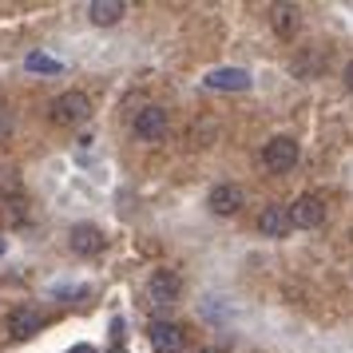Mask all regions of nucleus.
Returning <instances> with one entry per match:
<instances>
[{
  "instance_id": "obj_4",
  "label": "nucleus",
  "mask_w": 353,
  "mask_h": 353,
  "mask_svg": "<svg viewBox=\"0 0 353 353\" xmlns=\"http://www.w3.org/2000/svg\"><path fill=\"white\" fill-rule=\"evenodd\" d=\"M44 325H48V314H44L40 305H20V310L8 314V334L20 337V341H24V337H36Z\"/></svg>"
},
{
  "instance_id": "obj_6",
  "label": "nucleus",
  "mask_w": 353,
  "mask_h": 353,
  "mask_svg": "<svg viewBox=\"0 0 353 353\" xmlns=\"http://www.w3.org/2000/svg\"><path fill=\"white\" fill-rule=\"evenodd\" d=\"M147 298L155 305H171L183 298V278L175 270H155L151 274V282H147Z\"/></svg>"
},
{
  "instance_id": "obj_8",
  "label": "nucleus",
  "mask_w": 353,
  "mask_h": 353,
  "mask_svg": "<svg viewBox=\"0 0 353 353\" xmlns=\"http://www.w3.org/2000/svg\"><path fill=\"white\" fill-rule=\"evenodd\" d=\"M242 203H246V194H242V187H234V183H219V187H210V194H207V207L214 210V214H223V219L239 214Z\"/></svg>"
},
{
  "instance_id": "obj_17",
  "label": "nucleus",
  "mask_w": 353,
  "mask_h": 353,
  "mask_svg": "<svg viewBox=\"0 0 353 353\" xmlns=\"http://www.w3.org/2000/svg\"><path fill=\"white\" fill-rule=\"evenodd\" d=\"M68 353H96V350H92V345H72Z\"/></svg>"
},
{
  "instance_id": "obj_7",
  "label": "nucleus",
  "mask_w": 353,
  "mask_h": 353,
  "mask_svg": "<svg viewBox=\"0 0 353 353\" xmlns=\"http://www.w3.org/2000/svg\"><path fill=\"white\" fill-rule=\"evenodd\" d=\"M147 337H151V350L155 353H183V345H187V334L175 321H151Z\"/></svg>"
},
{
  "instance_id": "obj_5",
  "label": "nucleus",
  "mask_w": 353,
  "mask_h": 353,
  "mask_svg": "<svg viewBox=\"0 0 353 353\" xmlns=\"http://www.w3.org/2000/svg\"><path fill=\"white\" fill-rule=\"evenodd\" d=\"M131 131L143 139V143H159L167 135V112L163 108H139L135 119H131Z\"/></svg>"
},
{
  "instance_id": "obj_16",
  "label": "nucleus",
  "mask_w": 353,
  "mask_h": 353,
  "mask_svg": "<svg viewBox=\"0 0 353 353\" xmlns=\"http://www.w3.org/2000/svg\"><path fill=\"white\" fill-rule=\"evenodd\" d=\"M345 88H350V92H353V60H350V64H345Z\"/></svg>"
},
{
  "instance_id": "obj_20",
  "label": "nucleus",
  "mask_w": 353,
  "mask_h": 353,
  "mask_svg": "<svg viewBox=\"0 0 353 353\" xmlns=\"http://www.w3.org/2000/svg\"><path fill=\"white\" fill-rule=\"evenodd\" d=\"M112 353H123V350H112Z\"/></svg>"
},
{
  "instance_id": "obj_13",
  "label": "nucleus",
  "mask_w": 353,
  "mask_h": 353,
  "mask_svg": "<svg viewBox=\"0 0 353 353\" xmlns=\"http://www.w3.org/2000/svg\"><path fill=\"white\" fill-rule=\"evenodd\" d=\"M88 17H92V24H115V20L123 17V4L119 0H92Z\"/></svg>"
},
{
  "instance_id": "obj_14",
  "label": "nucleus",
  "mask_w": 353,
  "mask_h": 353,
  "mask_svg": "<svg viewBox=\"0 0 353 353\" xmlns=\"http://www.w3.org/2000/svg\"><path fill=\"white\" fill-rule=\"evenodd\" d=\"M24 68H28V72H52V76H56L64 64H60V60H52V56H40V52H32V56L24 60Z\"/></svg>"
},
{
  "instance_id": "obj_10",
  "label": "nucleus",
  "mask_w": 353,
  "mask_h": 353,
  "mask_svg": "<svg viewBox=\"0 0 353 353\" xmlns=\"http://www.w3.org/2000/svg\"><path fill=\"white\" fill-rule=\"evenodd\" d=\"M203 83L210 92H246L250 88V72H242V68H214V72H207Z\"/></svg>"
},
{
  "instance_id": "obj_18",
  "label": "nucleus",
  "mask_w": 353,
  "mask_h": 353,
  "mask_svg": "<svg viewBox=\"0 0 353 353\" xmlns=\"http://www.w3.org/2000/svg\"><path fill=\"white\" fill-rule=\"evenodd\" d=\"M199 353H223V350H214V345H203V350H199Z\"/></svg>"
},
{
  "instance_id": "obj_19",
  "label": "nucleus",
  "mask_w": 353,
  "mask_h": 353,
  "mask_svg": "<svg viewBox=\"0 0 353 353\" xmlns=\"http://www.w3.org/2000/svg\"><path fill=\"white\" fill-rule=\"evenodd\" d=\"M0 254H4V239H0Z\"/></svg>"
},
{
  "instance_id": "obj_3",
  "label": "nucleus",
  "mask_w": 353,
  "mask_h": 353,
  "mask_svg": "<svg viewBox=\"0 0 353 353\" xmlns=\"http://www.w3.org/2000/svg\"><path fill=\"white\" fill-rule=\"evenodd\" d=\"M290 223L298 226V230H314V226L325 223V199L321 194H302V199H294V207H290Z\"/></svg>"
},
{
  "instance_id": "obj_1",
  "label": "nucleus",
  "mask_w": 353,
  "mask_h": 353,
  "mask_svg": "<svg viewBox=\"0 0 353 353\" xmlns=\"http://www.w3.org/2000/svg\"><path fill=\"white\" fill-rule=\"evenodd\" d=\"M262 163H266V171H274V175H286V171H294V163H298V143L290 135H274L270 143L262 147Z\"/></svg>"
},
{
  "instance_id": "obj_11",
  "label": "nucleus",
  "mask_w": 353,
  "mask_h": 353,
  "mask_svg": "<svg viewBox=\"0 0 353 353\" xmlns=\"http://www.w3.org/2000/svg\"><path fill=\"white\" fill-rule=\"evenodd\" d=\"M103 246H108V239H103V230H99V226H88V223L72 226V250H76L80 258L99 254Z\"/></svg>"
},
{
  "instance_id": "obj_9",
  "label": "nucleus",
  "mask_w": 353,
  "mask_h": 353,
  "mask_svg": "<svg viewBox=\"0 0 353 353\" xmlns=\"http://www.w3.org/2000/svg\"><path fill=\"white\" fill-rule=\"evenodd\" d=\"M258 230H262L266 239H286L290 230H294V223H290V207H278V203L262 207V214H258Z\"/></svg>"
},
{
  "instance_id": "obj_15",
  "label": "nucleus",
  "mask_w": 353,
  "mask_h": 353,
  "mask_svg": "<svg viewBox=\"0 0 353 353\" xmlns=\"http://www.w3.org/2000/svg\"><path fill=\"white\" fill-rule=\"evenodd\" d=\"M8 135H12V115H8L4 108H0V143H4Z\"/></svg>"
},
{
  "instance_id": "obj_2",
  "label": "nucleus",
  "mask_w": 353,
  "mask_h": 353,
  "mask_svg": "<svg viewBox=\"0 0 353 353\" xmlns=\"http://www.w3.org/2000/svg\"><path fill=\"white\" fill-rule=\"evenodd\" d=\"M88 115H92V103H88L83 92H64V96L52 99V119H56L60 128H72V123H80Z\"/></svg>"
},
{
  "instance_id": "obj_12",
  "label": "nucleus",
  "mask_w": 353,
  "mask_h": 353,
  "mask_svg": "<svg viewBox=\"0 0 353 353\" xmlns=\"http://www.w3.org/2000/svg\"><path fill=\"white\" fill-rule=\"evenodd\" d=\"M298 24H302V12H298V4H274L270 8V28L278 36H294L298 32Z\"/></svg>"
}]
</instances>
